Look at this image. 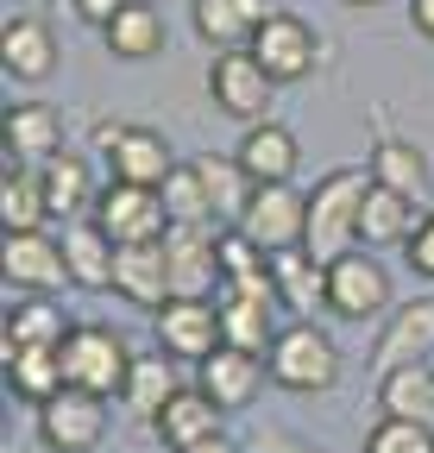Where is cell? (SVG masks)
<instances>
[{
  "instance_id": "1",
  "label": "cell",
  "mask_w": 434,
  "mask_h": 453,
  "mask_svg": "<svg viewBox=\"0 0 434 453\" xmlns=\"http://www.w3.org/2000/svg\"><path fill=\"white\" fill-rule=\"evenodd\" d=\"M371 196V170H328L315 189H308V252L321 265H334L340 252L359 246V208Z\"/></svg>"
},
{
  "instance_id": "2",
  "label": "cell",
  "mask_w": 434,
  "mask_h": 453,
  "mask_svg": "<svg viewBox=\"0 0 434 453\" xmlns=\"http://www.w3.org/2000/svg\"><path fill=\"white\" fill-rule=\"evenodd\" d=\"M64 378H70V390H88V396H120L126 390V372H133V347L107 327V321H82V327H70V340H64Z\"/></svg>"
},
{
  "instance_id": "3",
  "label": "cell",
  "mask_w": 434,
  "mask_h": 453,
  "mask_svg": "<svg viewBox=\"0 0 434 453\" xmlns=\"http://www.w3.org/2000/svg\"><path fill=\"white\" fill-rule=\"evenodd\" d=\"M264 365H270V378H278L284 390H328L340 378V347L315 321H296V327H284L278 340H270Z\"/></svg>"
},
{
  "instance_id": "4",
  "label": "cell",
  "mask_w": 434,
  "mask_h": 453,
  "mask_svg": "<svg viewBox=\"0 0 434 453\" xmlns=\"http://www.w3.org/2000/svg\"><path fill=\"white\" fill-rule=\"evenodd\" d=\"M95 220L107 226V240L114 246H151L171 234V208H164V189L151 183H107L101 202H95Z\"/></svg>"
},
{
  "instance_id": "5",
  "label": "cell",
  "mask_w": 434,
  "mask_h": 453,
  "mask_svg": "<svg viewBox=\"0 0 434 453\" xmlns=\"http://www.w3.org/2000/svg\"><path fill=\"white\" fill-rule=\"evenodd\" d=\"M208 95H214V107H221L227 120L258 127V120H270V95H278V82L264 76V64L252 50H221L208 64Z\"/></svg>"
},
{
  "instance_id": "6",
  "label": "cell",
  "mask_w": 434,
  "mask_h": 453,
  "mask_svg": "<svg viewBox=\"0 0 434 453\" xmlns=\"http://www.w3.org/2000/svg\"><path fill=\"white\" fill-rule=\"evenodd\" d=\"M240 234H252L270 258L290 252V246H302L308 240V196L290 189V183H258L252 202L240 208Z\"/></svg>"
},
{
  "instance_id": "7",
  "label": "cell",
  "mask_w": 434,
  "mask_h": 453,
  "mask_svg": "<svg viewBox=\"0 0 434 453\" xmlns=\"http://www.w3.org/2000/svg\"><path fill=\"white\" fill-rule=\"evenodd\" d=\"M157 347H164L171 359H208L227 347V327H221V303L208 296H171L164 309H157Z\"/></svg>"
},
{
  "instance_id": "8",
  "label": "cell",
  "mask_w": 434,
  "mask_h": 453,
  "mask_svg": "<svg viewBox=\"0 0 434 453\" xmlns=\"http://www.w3.org/2000/svg\"><path fill=\"white\" fill-rule=\"evenodd\" d=\"M38 441H44L50 453H95V447L107 441V396L57 390V396L38 410Z\"/></svg>"
},
{
  "instance_id": "9",
  "label": "cell",
  "mask_w": 434,
  "mask_h": 453,
  "mask_svg": "<svg viewBox=\"0 0 434 453\" xmlns=\"http://www.w3.org/2000/svg\"><path fill=\"white\" fill-rule=\"evenodd\" d=\"M246 50L264 64V76L278 82V88H284V82H302V76L321 64V38H315V26L296 19V13H270Z\"/></svg>"
},
{
  "instance_id": "10",
  "label": "cell",
  "mask_w": 434,
  "mask_h": 453,
  "mask_svg": "<svg viewBox=\"0 0 434 453\" xmlns=\"http://www.w3.org/2000/svg\"><path fill=\"white\" fill-rule=\"evenodd\" d=\"M95 145L107 151V164H114V177H120V183H151V189H157V183H164L171 170L183 164L157 127H101Z\"/></svg>"
},
{
  "instance_id": "11",
  "label": "cell",
  "mask_w": 434,
  "mask_h": 453,
  "mask_svg": "<svg viewBox=\"0 0 434 453\" xmlns=\"http://www.w3.org/2000/svg\"><path fill=\"white\" fill-rule=\"evenodd\" d=\"M0 271L19 296H57L70 283V258H64V240H50L44 226L38 234H7V252H0Z\"/></svg>"
},
{
  "instance_id": "12",
  "label": "cell",
  "mask_w": 434,
  "mask_h": 453,
  "mask_svg": "<svg viewBox=\"0 0 434 453\" xmlns=\"http://www.w3.org/2000/svg\"><path fill=\"white\" fill-rule=\"evenodd\" d=\"M385 303H391V271L371 252H340L328 265V309L340 321H371Z\"/></svg>"
},
{
  "instance_id": "13",
  "label": "cell",
  "mask_w": 434,
  "mask_h": 453,
  "mask_svg": "<svg viewBox=\"0 0 434 453\" xmlns=\"http://www.w3.org/2000/svg\"><path fill=\"white\" fill-rule=\"evenodd\" d=\"M164 265H171V296H208L221 277V234L208 226H171L164 234Z\"/></svg>"
},
{
  "instance_id": "14",
  "label": "cell",
  "mask_w": 434,
  "mask_h": 453,
  "mask_svg": "<svg viewBox=\"0 0 434 453\" xmlns=\"http://www.w3.org/2000/svg\"><path fill=\"white\" fill-rule=\"evenodd\" d=\"M264 378H270V365H264L258 353H246V347H221V353H208V359L195 365V384H202L221 410H252Z\"/></svg>"
},
{
  "instance_id": "15",
  "label": "cell",
  "mask_w": 434,
  "mask_h": 453,
  "mask_svg": "<svg viewBox=\"0 0 434 453\" xmlns=\"http://www.w3.org/2000/svg\"><path fill=\"white\" fill-rule=\"evenodd\" d=\"M428 353H434V296H415L385 321V334L371 347V372L377 365L391 372V365H409V359H428Z\"/></svg>"
},
{
  "instance_id": "16",
  "label": "cell",
  "mask_w": 434,
  "mask_h": 453,
  "mask_svg": "<svg viewBox=\"0 0 434 453\" xmlns=\"http://www.w3.org/2000/svg\"><path fill=\"white\" fill-rule=\"evenodd\" d=\"M114 290L139 309H164L171 303V265H164V240H151V246H120L114 252Z\"/></svg>"
},
{
  "instance_id": "17",
  "label": "cell",
  "mask_w": 434,
  "mask_h": 453,
  "mask_svg": "<svg viewBox=\"0 0 434 453\" xmlns=\"http://www.w3.org/2000/svg\"><path fill=\"white\" fill-rule=\"evenodd\" d=\"M221 422H227V410L214 403L202 384H183L151 428L164 434V447H171V453H183V447H195V441H214V434H221Z\"/></svg>"
},
{
  "instance_id": "18",
  "label": "cell",
  "mask_w": 434,
  "mask_h": 453,
  "mask_svg": "<svg viewBox=\"0 0 434 453\" xmlns=\"http://www.w3.org/2000/svg\"><path fill=\"white\" fill-rule=\"evenodd\" d=\"M0 64H7L13 82H44L50 70H57V32H50L44 19H7L0 26Z\"/></svg>"
},
{
  "instance_id": "19",
  "label": "cell",
  "mask_w": 434,
  "mask_h": 453,
  "mask_svg": "<svg viewBox=\"0 0 434 453\" xmlns=\"http://www.w3.org/2000/svg\"><path fill=\"white\" fill-rule=\"evenodd\" d=\"M233 157L246 164V177H252V183H290V177H296V164H302V145H296L290 127L258 120V127H246V139H240Z\"/></svg>"
},
{
  "instance_id": "20",
  "label": "cell",
  "mask_w": 434,
  "mask_h": 453,
  "mask_svg": "<svg viewBox=\"0 0 434 453\" xmlns=\"http://www.w3.org/2000/svg\"><path fill=\"white\" fill-rule=\"evenodd\" d=\"M270 19L264 0H195V38L214 50H246Z\"/></svg>"
},
{
  "instance_id": "21",
  "label": "cell",
  "mask_w": 434,
  "mask_h": 453,
  "mask_svg": "<svg viewBox=\"0 0 434 453\" xmlns=\"http://www.w3.org/2000/svg\"><path fill=\"white\" fill-rule=\"evenodd\" d=\"M377 416L434 422V359H409V365H391L377 378Z\"/></svg>"
},
{
  "instance_id": "22",
  "label": "cell",
  "mask_w": 434,
  "mask_h": 453,
  "mask_svg": "<svg viewBox=\"0 0 434 453\" xmlns=\"http://www.w3.org/2000/svg\"><path fill=\"white\" fill-rule=\"evenodd\" d=\"M64 151V113L50 101H13L7 107V157H38L50 164Z\"/></svg>"
},
{
  "instance_id": "23",
  "label": "cell",
  "mask_w": 434,
  "mask_h": 453,
  "mask_svg": "<svg viewBox=\"0 0 434 453\" xmlns=\"http://www.w3.org/2000/svg\"><path fill=\"white\" fill-rule=\"evenodd\" d=\"M114 240H107V226L88 214V220H70L64 234V258H70V283L82 290H114Z\"/></svg>"
},
{
  "instance_id": "24",
  "label": "cell",
  "mask_w": 434,
  "mask_h": 453,
  "mask_svg": "<svg viewBox=\"0 0 434 453\" xmlns=\"http://www.w3.org/2000/svg\"><path fill=\"white\" fill-rule=\"evenodd\" d=\"M38 177H44V196H50V214H57V220H88V214H95L101 189H95V177H88V157H82V151H57Z\"/></svg>"
},
{
  "instance_id": "25",
  "label": "cell",
  "mask_w": 434,
  "mask_h": 453,
  "mask_svg": "<svg viewBox=\"0 0 434 453\" xmlns=\"http://www.w3.org/2000/svg\"><path fill=\"white\" fill-rule=\"evenodd\" d=\"M44 220H50L44 177H32L26 157H7V170H0V226L7 234H38Z\"/></svg>"
},
{
  "instance_id": "26",
  "label": "cell",
  "mask_w": 434,
  "mask_h": 453,
  "mask_svg": "<svg viewBox=\"0 0 434 453\" xmlns=\"http://www.w3.org/2000/svg\"><path fill=\"white\" fill-rule=\"evenodd\" d=\"M415 220H422V208H415L409 196L377 189V183H371V196H365V208H359V246H371V252H385V246H409Z\"/></svg>"
},
{
  "instance_id": "27",
  "label": "cell",
  "mask_w": 434,
  "mask_h": 453,
  "mask_svg": "<svg viewBox=\"0 0 434 453\" xmlns=\"http://www.w3.org/2000/svg\"><path fill=\"white\" fill-rule=\"evenodd\" d=\"M270 277H278V296H284V309H296V315L328 309V265H321L308 246L278 252V258H270Z\"/></svg>"
},
{
  "instance_id": "28",
  "label": "cell",
  "mask_w": 434,
  "mask_h": 453,
  "mask_svg": "<svg viewBox=\"0 0 434 453\" xmlns=\"http://www.w3.org/2000/svg\"><path fill=\"white\" fill-rule=\"evenodd\" d=\"M177 390H183V384H177V359H171L164 347H157V353H133V372H126V390H120V396H126V410H133L139 422H157Z\"/></svg>"
},
{
  "instance_id": "29",
  "label": "cell",
  "mask_w": 434,
  "mask_h": 453,
  "mask_svg": "<svg viewBox=\"0 0 434 453\" xmlns=\"http://www.w3.org/2000/svg\"><path fill=\"white\" fill-rule=\"evenodd\" d=\"M7 390L19 396V403L44 410L57 390H70L64 353H57V347H19V353H7Z\"/></svg>"
},
{
  "instance_id": "30",
  "label": "cell",
  "mask_w": 434,
  "mask_h": 453,
  "mask_svg": "<svg viewBox=\"0 0 434 453\" xmlns=\"http://www.w3.org/2000/svg\"><path fill=\"white\" fill-rule=\"evenodd\" d=\"M365 170H371V183H377V189H397V196H409L415 208L428 202V157H422L409 139H377Z\"/></svg>"
},
{
  "instance_id": "31",
  "label": "cell",
  "mask_w": 434,
  "mask_h": 453,
  "mask_svg": "<svg viewBox=\"0 0 434 453\" xmlns=\"http://www.w3.org/2000/svg\"><path fill=\"white\" fill-rule=\"evenodd\" d=\"M107 50L126 57V64H145V57L164 50V13L151 7V0H126V7L114 13V26H101Z\"/></svg>"
},
{
  "instance_id": "32",
  "label": "cell",
  "mask_w": 434,
  "mask_h": 453,
  "mask_svg": "<svg viewBox=\"0 0 434 453\" xmlns=\"http://www.w3.org/2000/svg\"><path fill=\"white\" fill-rule=\"evenodd\" d=\"M70 327L76 321L50 296H19V303H7V353H19V347H64Z\"/></svg>"
},
{
  "instance_id": "33",
  "label": "cell",
  "mask_w": 434,
  "mask_h": 453,
  "mask_svg": "<svg viewBox=\"0 0 434 453\" xmlns=\"http://www.w3.org/2000/svg\"><path fill=\"white\" fill-rule=\"evenodd\" d=\"M157 189H164L171 226H208V220H214V202H208V183H202V164H195V157H183Z\"/></svg>"
},
{
  "instance_id": "34",
  "label": "cell",
  "mask_w": 434,
  "mask_h": 453,
  "mask_svg": "<svg viewBox=\"0 0 434 453\" xmlns=\"http://www.w3.org/2000/svg\"><path fill=\"white\" fill-rule=\"evenodd\" d=\"M195 164H202V183H208L214 214H240V208L252 202L258 183L246 177V164H240V157H233V164H227V157H195Z\"/></svg>"
},
{
  "instance_id": "35",
  "label": "cell",
  "mask_w": 434,
  "mask_h": 453,
  "mask_svg": "<svg viewBox=\"0 0 434 453\" xmlns=\"http://www.w3.org/2000/svg\"><path fill=\"white\" fill-rule=\"evenodd\" d=\"M365 453H434V422H397V416H377V428L365 434Z\"/></svg>"
},
{
  "instance_id": "36",
  "label": "cell",
  "mask_w": 434,
  "mask_h": 453,
  "mask_svg": "<svg viewBox=\"0 0 434 453\" xmlns=\"http://www.w3.org/2000/svg\"><path fill=\"white\" fill-rule=\"evenodd\" d=\"M403 258H409V271H415V277H428V283H434V208L415 220V234H409Z\"/></svg>"
},
{
  "instance_id": "37",
  "label": "cell",
  "mask_w": 434,
  "mask_h": 453,
  "mask_svg": "<svg viewBox=\"0 0 434 453\" xmlns=\"http://www.w3.org/2000/svg\"><path fill=\"white\" fill-rule=\"evenodd\" d=\"M76 7V19H88V26H114V13L126 7V0H70Z\"/></svg>"
},
{
  "instance_id": "38",
  "label": "cell",
  "mask_w": 434,
  "mask_h": 453,
  "mask_svg": "<svg viewBox=\"0 0 434 453\" xmlns=\"http://www.w3.org/2000/svg\"><path fill=\"white\" fill-rule=\"evenodd\" d=\"M409 26L434 44V0H409Z\"/></svg>"
},
{
  "instance_id": "39",
  "label": "cell",
  "mask_w": 434,
  "mask_h": 453,
  "mask_svg": "<svg viewBox=\"0 0 434 453\" xmlns=\"http://www.w3.org/2000/svg\"><path fill=\"white\" fill-rule=\"evenodd\" d=\"M258 447H264V453H315V447H302V441H290V434H264Z\"/></svg>"
},
{
  "instance_id": "40",
  "label": "cell",
  "mask_w": 434,
  "mask_h": 453,
  "mask_svg": "<svg viewBox=\"0 0 434 453\" xmlns=\"http://www.w3.org/2000/svg\"><path fill=\"white\" fill-rule=\"evenodd\" d=\"M183 453H240L227 434H214V441H195V447H183Z\"/></svg>"
},
{
  "instance_id": "41",
  "label": "cell",
  "mask_w": 434,
  "mask_h": 453,
  "mask_svg": "<svg viewBox=\"0 0 434 453\" xmlns=\"http://www.w3.org/2000/svg\"><path fill=\"white\" fill-rule=\"evenodd\" d=\"M346 7H377V0H346Z\"/></svg>"
}]
</instances>
